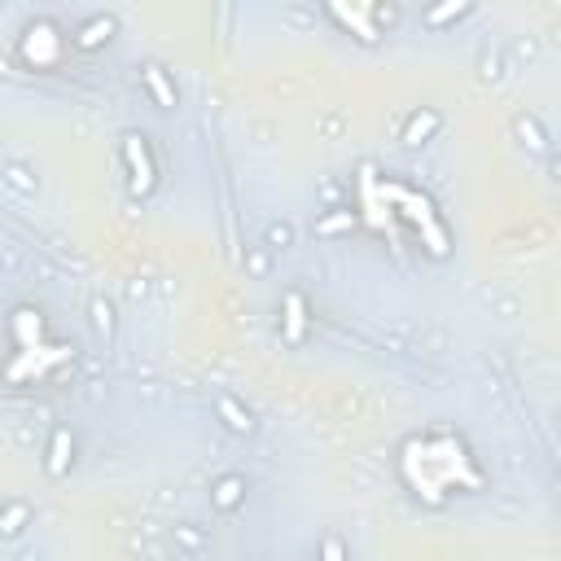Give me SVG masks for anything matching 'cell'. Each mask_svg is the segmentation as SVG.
Returning <instances> with one entry per match:
<instances>
[{
  "label": "cell",
  "mask_w": 561,
  "mask_h": 561,
  "mask_svg": "<svg viewBox=\"0 0 561 561\" xmlns=\"http://www.w3.org/2000/svg\"><path fill=\"white\" fill-rule=\"evenodd\" d=\"M110 31H114V22H110V18H92L88 27H83V31L75 35V44H79V49H92V44L110 40Z\"/></svg>",
  "instance_id": "1"
},
{
  "label": "cell",
  "mask_w": 561,
  "mask_h": 561,
  "mask_svg": "<svg viewBox=\"0 0 561 561\" xmlns=\"http://www.w3.org/2000/svg\"><path fill=\"white\" fill-rule=\"evenodd\" d=\"M127 158H132V167H136V189L145 193L149 189V158H145V145H140V136H127Z\"/></svg>",
  "instance_id": "2"
},
{
  "label": "cell",
  "mask_w": 561,
  "mask_h": 561,
  "mask_svg": "<svg viewBox=\"0 0 561 561\" xmlns=\"http://www.w3.org/2000/svg\"><path fill=\"white\" fill-rule=\"evenodd\" d=\"M434 127H438V114H430V110H425V114H412V123H408V132H403V140H408V145H421Z\"/></svg>",
  "instance_id": "3"
},
{
  "label": "cell",
  "mask_w": 561,
  "mask_h": 561,
  "mask_svg": "<svg viewBox=\"0 0 561 561\" xmlns=\"http://www.w3.org/2000/svg\"><path fill=\"white\" fill-rule=\"evenodd\" d=\"M237 500H242V478H233V474H229V478L215 483V505H220V509H233Z\"/></svg>",
  "instance_id": "4"
},
{
  "label": "cell",
  "mask_w": 561,
  "mask_h": 561,
  "mask_svg": "<svg viewBox=\"0 0 561 561\" xmlns=\"http://www.w3.org/2000/svg\"><path fill=\"white\" fill-rule=\"evenodd\" d=\"M145 83L154 88V97H158L162 105H176V92L167 88V79H162V66H145Z\"/></svg>",
  "instance_id": "5"
},
{
  "label": "cell",
  "mask_w": 561,
  "mask_h": 561,
  "mask_svg": "<svg viewBox=\"0 0 561 561\" xmlns=\"http://www.w3.org/2000/svg\"><path fill=\"white\" fill-rule=\"evenodd\" d=\"M220 412L229 416V425H233V430H250V425H255V421H250V412H242V408H237V403H233L229 395L220 399Z\"/></svg>",
  "instance_id": "6"
},
{
  "label": "cell",
  "mask_w": 561,
  "mask_h": 561,
  "mask_svg": "<svg viewBox=\"0 0 561 561\" xmlns=\"http://www.w3.org/2000/svg\"><path fill=\"white\" fill-rule=\"evenodd\" d=\"M66 443H70V434H66V430H57V443H53V474L66 469Z\"/></svg>",
  "instance_id": "7"
},
{
  "label": "cell",
  "mask_w": 561,
  "mask_h": 561,
  "mask_svg": "<svg viewBox=\"0 0 561 561\" xmlns=\"http://www.w3.org/2000/svg\"><path fill=\"white\" fill-rule=\"evenodd\" d=\"M22 518H27V505H14V509H9V513H5V522H0V531H9V535H14V531H18V522H22Z\"/></svg>",
  "instance_id": "8"
},
{
  "label": "cell",
  "mask_w": 561,
  "mask_h": 561,
  "mask_svg": "<svg viewBox=\"0 0 561 561\" xmlns=\"http://www.w3.org/2000/svg\"><path fill=\"white\" fill-rule=\"evenodd\" d=\"M92 316H97V329H101V333H110V307H105V303H92Z\"/></svg>",
  "instance_id": "9"
},
{
  "label": "cell",
  "mask_w": 561,
  "mask_h": 561,
  "mask_svg": "<svg viewBox=\"0 0 561 561\" xmlns=\"http://www.w3.org/2000/svg\"><path fill=\"white\" fill-rule=\"evenodd\" d=\"M298 320H303V303L290 298V338H298Z\"/></svg>",
  "instance_id": "10"
},
{
  "label": "cell",
  "mask_w": 561,
  "mask_h": 561,
  "mask_svg": "<svg viewBox=\"0 0 561 561\" xmlns=\"http://www.w3.org/2000/svg\"><path fill=\"white\" fill-rule=\"evenodd\" d=\"M452 14H465V5H447V9H434V14H425V22H443Z\"/></svg>",
  "instance_id": "11"
},
{
  "label": "cell",
  "mask_w": 561,
  "mask_h": 561,
  "mask_svg": "<svg viewBox=\"0 0 561 561\" xmlns=\"http://www.w3.org/2000/svg\"><path fill=\"white\" fill-rule=\"evenodd\" d=\"M268 242H272V246H290V229H285V224H277V229L268 233Z\"/></svg>",
  "instance_id": "12"
},
{
  "label": "cell",
  "mask_w": 561,
  "mask_h": 561,
  "mask_svg": "<svg viewBox=\"0 0 561 561\" xmlns=\"http://www.w3.org/2000/svg\"><path fill=\"white\" fill-rule=\"evenodd\" d=\"M373 18H377V22H386V27H390V22H395V9H390V5H377V9H373Z\"/></svg>",
  "instance_id": "13"
},
{
  "label": "cell",
  "mask_w": 561,
  "mask_h": 561,
  "mask_svg": "<svg viewBox=\"0 0 561 561\" xmlns=\"http://www.w3.org/2000/svg\"><path fill=\"white\" fill-rule=\"evenodd\" d=\"M342 224H351V215H338V220H325V224H320V233H333V229H342Z\"/></svg>",
  "instance_id": "14"
},
{
  "label": "cell",
  "mask_w": 561,
  "mask_h": 561,
  "mask_svg": "<svg viewBox=\"0 0 561 561\" xmlns=\"http://www.w3.org/2000/svg\"><path fill=\"white\" fill-rule=\"evenodd\" d=\"M9 176H14V184H22V189H31V180H27V171H18V167H9Z\"/></svg>",
  "instance_id": "15"
},
{
  "label": "cell",
  "mask_w": 561,
  "mask_h": 561,
  "mask_svg": "<svg viewBox=\"0 0 561 561\" xmlns=\"http://www.w3.org/2000/svg\"><path fill=\"white\" fill-rule=\"evenodd\" d=\"M325 553H329V561H342V548H338V540H329V548H325Z\"/></svg>",
  "instance_id": "16"
}]
</instances>
